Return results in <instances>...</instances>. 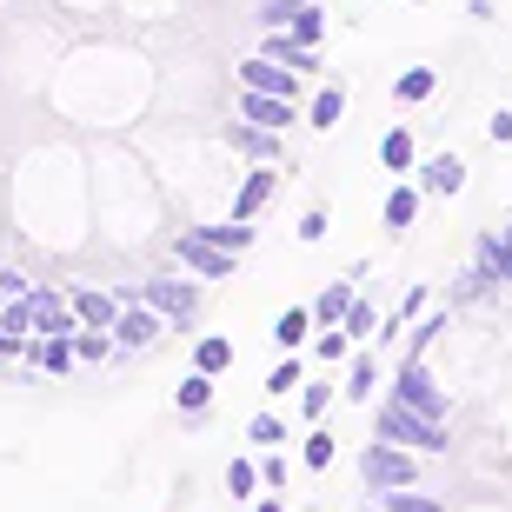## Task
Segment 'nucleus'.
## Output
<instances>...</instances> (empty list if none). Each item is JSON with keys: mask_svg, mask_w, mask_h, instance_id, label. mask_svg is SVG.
<instances>
[{"mask_svg": "<svg viewBox=\"0 0 512 512\" xmlns=\"http://www.w3.org/2000/svg\"><path fill=\"white\" fill-rule=\"evenodd\" d=\"M373 439H393V446H413V453H446V419L413 413L406 399H386L373 413Z\"/></svg>", "mask_w": 512, "mask_h": 512, "instance_id": "1", "label": "nucleus"}, {"mask_svg": "<svg viewBox=\"0 0 512 512\" xmlns=\"http://www.w3.org/2000/svg\"><path fill=\"white\" fill-rule=\"evenodd\" d=\"M360 479H366V493L419 486V453H413V446H393V439H373V446L360 453Z\"/></svg>", "mask_w": 512, "mask_h": 512, "instance_id": "2", "label": "nucleus"}, {"mask_svg": "<svg viewBox=\"0 0 512 512\" xmlns=\"http://www.w3.org/2000/svg\"><path fill=\"white\" fill-rule=\"evenodd\" d=\"M393 399H406L413 413H433V419L453 413V406H446V386L426 373V353H406V360L393 366Z\"/></svg>", "mask_w": 512, "mask_h": 512, "instance_id": "3", "label": "nucleus"}, {"mask_svg": "<svg viewBox=\"0 0 512 512\" xmlns=\"http://www.w3.org/2000/svg\"><path fill=\"white\" fill-rule=\"evenodd\" d=\"M140 300L160 306L173 320V333H187L193 313H200V280H173V273H153V280H140Z\"/></svg>", "mask_w": 512, "mask_h": 512, "instance_id": "4", "label": "nucleus"}, {"mask_svg": "<svg viewBox=\"0 0 512 512\" xmlns=\"http://www.w3.org/2000/svg\"><path fill=\"white\" fill-rule=\"evenodd\" d=\"M167 313L160 306H147V300H127L120 306V320H114V346H120V360H133V353H147L160 333H167Z\"/></svg>", "mask_w": 512, "mask_h": 512, "instance_id": "5", "label": "nucleus"}, {"mask_svg": "<svg viewBox=\"0 0 512 512\" xmlns=\"http://www.w3.org/2000/svg\"><path fill=\"white\" fill-rule=\"evenodd\" d=\"M173 260L187 266V273H200V280H233V260L240 253H227V247H213L200 227H187L180 240H173Z\"/></svg>", "mask_w": 512, "mask_h": 512, "instance_id": "6", "label": "nucleus"}, {"mask_svg": "<svg viewBox=\"0 0 512 512\" xmlns=\"http://www.w3.org/2000/svg\"><path fill=\"white\" fill-rule=\"evenodd\" d=\"M240 87L300 100V67H286V60H273V54H253V60H240Z\"/></svg>", "mask_w": 512, "mask_h": 512, "instance_id": "7", "label": "nucleus"}, {"mask_svg": "<svg viewBox=\"0 0 512 512\" xmlns=\"http://www.w3.org/2000/svg\"><path fill=\"white\" fill-rule=\"evenodd\" d=\"M240 120L286 133L293 120H300V100H286V94H260V87H240Z\"/></svg>", "mask_w": 512, "mask_h": 512, "instance_id": "8", "label": "nucleus"}, {"mask_svg": "<svg viewBox=\"0 0 512 512\" xmlns=\"http://www.w3.org/2000/svg\"><path fill=\"white\" fill-rule=\"evenodd\" d=\"M419 193H426V200H453L459 187H466V160H459V153H433V160H419Z\"/></svg>", "mask_w": 512, "mask_h": 512, "instance_id": "9", "label": "nucleus"}, {"mask_svg": "<svg viewBox=\"0 0 512 512\" xmlns=\"http://www.w3.org/2000/svg\"><path fill=\"white\" fill-rule=\"evenodd\" d=\"M273 193H280V160H260V167L240 180V193H233V220H253Z\"/></svg>", "mask_w": 512, "mask_h": 512, "instance_id": "10", "label": "nucleus"}, {"mask_svg": "<svg viewBox=\"0 0 512 512\" xmlns=\"http://www.w3.org/2000/svg\"><path fill=\"white\" fill-rule=\"evenodd\" d=\"M27 306H34V333H80L74 300H60L54 286H34V293H27Z\"/></svg>", "mask_w": 512, "mask_h": 512, "instance_id": "11", "label": "nucleus"}, {"mask_svg": "<svg viewBox=\"0 0 512 512\" xmlns=\"http://www.w3.org/2000/svg\"><path fill=\"white\" fill-rule=\"evenodd\" d=\"M419 200H426V193H419V180H393V193H386V207H380V227L393 233H413V220H419Z\"/></svg>", "mask_w": 512, "mask_h": 512, "instance_id": "12", "label": "nucleus"}, {"mask_svg": "<svg viewBox=\"0 0 512 512\" xmlns=\"http://www.w3.org/2000/svg\"><path fill=\"white\" fill-rule=\"evenodd\" d=\"M227 140H233V153H240V160H253V167H260V160H280V133L273 127H253V120H233L227 127Z\"/></svg>", "mask_w": 512, "mask_h": 512, "instance_id": "13", "label": "nucleus"}, {"mask_svg": "<svg viewBox=\"0 0 512 512\" xmlns=\"http://www.w3.org/2000/svg\"><path fill=\"white\" fill-rule=\"evenodd\" d=\"M313 333H320L313 306H286V313H273V346H280V353H300Z\"/></svg>", "mask_w": 512, "mask_h": 512, "instance_id": "14", "label": "nucleus"}, {"mask_svg": "<svg viewBox=\"0 0 512 512\" xmlns=\"http://www.w3.org/2000/svg\"><path fill=\"white\" fill-rule=\"evenodd\" d=\"M260 54L286 60V67H300V74H326V67H320V47H306V40H293L286 27H273V34H266V47H260Z\"/></svg>", "mask_w": 512, "mask_h": 512, "instance_id": "15", "label": "nucleus"}, {"mask_svg": "<svg viewBox=\"0 0 512 512\" xmlns=\"http://www.w3.org/2000/svg\"><path fill=\"white\" fill-rule=\"evenodd\" d=\"M380 167L393 173V180L419 173V147H413V133H406V127H386V133H380Z\"/></svg>", "mask_w": 512, "mask_h": 512, "instance_id": "16", "label": "nucleus"}, {"mask_svg": "<svg viewBox=\"0 0 512 512\" xmlns=\"http://www.w3.org/2000/svg\"><path fill=\"white\" fill-rule=\"evenodd\" d=\"M353 300H360V293H353V280H326L320 300H313V320H320V326H346Z\"/></svg>", "mask_w": 512, "mask_h": 512, "instance_id": "17", "label": "nucleus"}, {"mask_svg": "<svg viewBox=\"0 0 512 512\" xmlns=\"http://www.w3.org/2000/svg\"><path fill=\"white\" fill-rule=\"evenodd\" d=\"M74 320L80 326H114L120 320V293H94V286H80V293H74Z\"/></svg>", "mask_w": 512, "mask_h": 512, "instance_id": "18", "label": "nucleus"}, {"mask_svg": "<svg viewBox=\"0 0 512 512\" xmlns=\"http://www.w3.org/2000/svg\"><path fill=\"white\" fill-rule=\"evenodd\" d=\"M173 406H180V413H187V419H200V413H207V406H213V373H200V366H193L187 380L173 386Z\"/></svg>", "mask_w": 512, "mask_h": 512, "instance_id": "19", "label": "nucleus"}, {"mask_svg": "<svg viewBox=\"0 0 512 512\" xmlns=\"http://www.w3.org/2000/svg\"><path fill=\"white\" fill-rule=\"evenodd\" d=\"M433 87H439V67H406V74H393V100H399V107L433 100Z\"/></svg>", "mask_w": 512, "mask_h": 512, "instance_id": "20", "label": "nucleus"}, {"mask_svg": "<svg viewBox=\"0 0 512 512\" xmlns=\"http://www.w3.org/2000/svg\"><path fill=\"white\" fill-rule=\"evenodd\" d=\"M193 366L220 380V373L233 366V340H227V333H200V340H193Z\"/></svg>", "mask_w": 512, "mask_h": 512, "instance_id": "21", "label": "nucleus"}, {"mask_svg": "<svg viewBox=\"0 0 512 512\" xmlns=\"http://www.w3.org/2000/svg\"><path fill=\"white\" fill-rule=\"evenodd\" d=\"M373 386H380V353H353L346 360V399H373Z\"/></svg>", "mask_w": 512, "mask_h": 512, "instance_id": "22", "label": "nucleus"}, {"mask_svg": "<svg viewBox=\"0 0 512 512\" xmlns=\"http://www.w3.org/2000/svg\"><path fill=\"white\" fill-rule=\"evenodd\" d=\"M340 114H346V87H333V80H326L320 94H313V107H306V127L333 133V127H340Z\"/></svg>", "mask_w": 512, "mask_h": 512, "instance_id": "23", "label": "nucleus"}, {"mask_svg": "<svg viewBox=\"0 0 512 512\" xmlns=\"http://www.w3.org/2000/svg\"><path fill=\"white\" fill-rule=\"evenodd\" d=\"M479 266H486L499 286H512V240L506 233H486V240H479Z\"/></svg>", "mask_w": 512, "mask_h": 512, "instance_id": "24", "label": "nucleus"}, {"mask_svg": "<svg viewBox=\"0 0 512 512\" xmlns=\"http://www.w3.org/2000/svg\"><path fill=\"white\" fill-rule=\"evenodd\" d=\"M300 386H306V366H300V353H286V360L266 373L260 393H266V399H286V393H300Z\"/></svg>", "mask_w": 512, "mask_h": 512, "instance_id": "25", "label": "nucleus"}, {"mask_svg": "<svg viewBox=\"0 0 512 512\" xmlns=\"http://www.w3.org/2000/svg\"><path fill=\"white\" fill-rule=\"evenodd\" d=\"M380 506L386 512H446V499L419 493V486H393V493H380Z\"/></svg>", "mask_w": 512, "mask_h": 512, "instance_id": "26", "label": "nucleus"}, {"mask_svg": "<svg viewBox=\"0 0 512 512\" xmlns=\"http://www.w3.org/2000/svg\"><path fill=\"white\" fill-rule=\"evenodd\" d=\"M300 459H306V473H326V466L340 459V439L313 426V433H306V446H300Z\"/></svg>", "mask_w": 512, "mask_h": 512, "instance_id": "27", "label": "nucleus"}, {"mask_svg": "<svg viewBox=\"0 0 512 512\" xmlns=\"http://www.w3.org/2000/svg\"><path fill=\"white\" fill-rule=\"evenodd\" d=\"M346 353H353V333H346V326H320V333H313V360L340 366Z\"/></svg>", "mask_w": 512, "mask_h": 512, "instance_id": "28", "label": "nucleus"}, {"mask_svg": "<svg viewBox=\"0 0 512 512\" xmlns=\"http://www.w3.org/2000/svg\"><path fill=\"white\" fill-rule=\"evenodd\" d=\"M213 240V247H227V253H247L253 247V220H220V227H200Z\"/></svg>", "mask_w": 512, "mask_h": 512, "instance_id": "29", "label": "nucleus"}, {"mask_svg": "<svg viewBox=\"0 0 512 512\" xmlns=\"http://www.w3.org/2000/svg\"><path fill=\"white\" fill-rule=\"evenodd\" d=\"M286 34L293 40H306V47H320V34H326V14L306 0V7H293V20H286Z\"/></svg>", "mask_w": 512, "mask_h": 512, "instance_id": "30", "label": "nucleus"}, {"mask_svg": "<svg viewBox=\"0 0 512 512\" xmlns=\"http://www.w3.org/2000/svg\"><path fill=\"white\" fill-rule=\"evenodd\" d=\"M260 486H266V479H260L253 459H233V466H227V493L233 499H260Z\"/></svg>", "mask_w": 512, "mask_h": 512, "instance_id": "31", "label": "nucleus"}, {"mask_svg": "<svg viewBox=\"0 0 512 512\" xmlns=\"http://www.w3.org/2000/svg\"><path fill=\"white\" fill-rule=\"evenodd\" d=\"M247 439L260 446V453H266V446H286V419L280 413H253L247 419Z\"/></svg>", "mask_w": 512, "mask_h": 512, "instance_id": "32", "label": "nucleus"}, {"mask_svg": "<svg viewBox=\"0 0 512 512\" xmlns=\"http://www.w3.org/2000/svg\"><path fill=\"white\" fill-rule=\"evenodd\" d=\"M380 326H386L380 306H373V300H353V313H346V333H353V340H373Z\"/></svg>", "mask_w": 512, "mask_h": 512, "instance_id": "33", "label": "nucleus"}, {"mask_svg": "<svg viewBox=\"0 0 512 512\" xmlns=\"http://www.w3.org/2000/svg\"><path fill=\"white\" fill-rule=\"evenodd\" d=\"M0 326H7V333H20V340H34V306H27V300H7V306H0Z\"/></svg>", "mask_w": 512, "mask_h": 512, "instance_id": "34", "label": "nucleus"}, {"mask_svg": "<svg viewBox=\"0 0 512 512\" xmlns=\"http://www.w3.org/2000/svg\"><path fill=\"white\" fill-rule=\"evenodd\" d=\"M326 406H333V386H326V380H306L300 386V413L306 419H326Z\"/></svg>", "mask_w": 512, "mask_h": 512, "instance_id": "35", "label": "nucleus"}, {"mask_svg": "<svg viewBox=\"0 0 512 512\" xmlns=\"http://www.w3.org/2000/svg\"><path fill=\"white\" fill-rule=\"evenodd\" d=\"M260 479H266V493H286V459H280V446H266V459H260Z\"/></svg>", "mask_w": 512, "mask_h": 512, "instance_id": "36", "label": "nucleus"}, {"mask_svg": "<svg viewBox=\"0 0 512 512\" xmlns=\"http://www.w3.org/2000/svg\"><path fill=\"white\" fill-rule=\"evenodd\" d=\"M439 333H446V313H426V320L413 326V353H426V346H433Z\"/></svg>", "mask_w": 512, "mask_h": 512, "instance_id": "37", "label": "nucleus"}, {"mask_svg": "<svg viewBox=\"0 0 512 512\" xmlns=\"http://www.w3.org/2000/svg\"><path fill=\"white\" fill-rule=\"evenodd\" d=\"M326 227H333V220H326L320 207H313V213H300V240H306V247H320V240H326Z\"/></svg>", "mask_w": 512, "mask_h": 512, "instance_id": "38", "label": "nucleus"}, {"mask_svg": "<svg viewBox=\"0 0 512 512\" xmlns=\"http://www.w3.org/2000/svg\"><path fill=\"white\" fill-rule=\"evenodd\" d=\"M0 293H7V300H27V293H34V286L20 280V266H0Z\"/></svg>", "mask_w": 512, "mask_h": 512, "instance_id": "39", "label": "nucleus"}, {"mask_svg": "<svg viewBox=\"0 0 512 512\" xmlns=\"http://www.w3.org/2000/svg\"><path fill=\"white\" fill-rule=\"evenodd\" d=\"M486 133H493V147H512V114H506V107L486 120Z\"/></svg>", "mask_w": 512, "mask_h": 512, "instance_id": "40", "label": "nucleus"}, {"mask_svg": "<svg viewBox=\"0 0 512 512\" xmlns=\"http://www.w3.org/2000/svg\"><path fill=\"white\" fill-rule=\"evenodd\" d=\"M20 353H27V340H20V333H7V326H0V360H20Z\"/></svg>", "mask_w": 512, "mask_h": 512, "instance_id": "41", "label": "nucleus"}, {"mask_svg": "<svg viewBox=\"0 0 512 512\" xmlns=\"http://www.w3.org/2000/svg\"><path fill=\"white\" fill-rule=\"evenodd\" d=\"M253 512H286V493H260V499H253Z\"/></svg>", "mask_w": 512, "mask_h": 512, "instance_id": "42", "label": "nucleus"}, {"mask_svg": "<svg viewBox=\"0 0 512 512\" xmlns=\"http://www.w3.org/2000/svg\"><path fill=\"white\" fill-rule=\"evenodd\" d=\"M366 512H386V506H366Z\"/></svg>", "mask_w": 512, "mask_h": 512, "instance_id": "43", "label": "nucleus"}, {"mask_svg": "<svg viewBox=\"0 0 512 512\" xmlns=\"http://www.w3.org/2000/svg\"><path fill=\"white\" fill-rule=\"evenodd\" d=\"M499 233H506V240H512V227H499Z\"/></svg>", "mask_w": 512, "mask_h": 512, "instance_id": "44", "label": "nucleus"}, {"mask_svg": "<svg viewBox=\"0 0 512 512\" xmlns=\"http://www.w3.org/2000/svg\"><path fill=\"white\" fill-rule=\"evenodd\" d=\"M0 306H7V293H0Z\"/></svg>", "mask_w": 512, "mask_h": 512, "instance_id": "45", "label": "nucleus"}]
</instances>
